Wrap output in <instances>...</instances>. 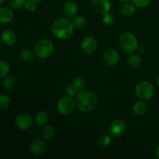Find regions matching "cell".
<instances>
[{
    "label": "cell",
    "mask_w": 159,
    "mask_h": 159,
    "mask_svg": "<svg viewBox=\"0 0 159 159\" xmlns=\"http://www.w3.org/2000/svg\"><path fill=\"white\" fill-rule=\"evenodd\" d=\"M0 52H1V46H0Z\"/></svg>",
    "instance_id": "74e56055"
},
{
    "label": "cell",
    "mask_w": 159,
    "mask_h": 159,
    "mask_svg": "<svg viewBox=\"0 0 159 159\" xmlns=\"http://www.w3.org/2000/svg\"><path fill=\"white\" fill-rule=\"evenodd\" d=\"M4 2H5V0H0V5L2 4V3Z\"/></svg>",
    "instance_id": "8d00e7d4"
},
{
    "label": "cell",
    "mask_w": 159,
    "mask_h": 159,
    "mask_svg": "<svg viewBox=\"0 0 159 159\" xmlns=\"http://www.w3.org/2000/svg\"><path fill=\"white\" fill-rule=\"evenodd\" d=\"M91 6L97 13L103 15L111 9V3L110 0H92Z\"/></svg>",
    "instance_id": "8fae6325"
},
{
    "label": "cell",
    "mask_w": 159,
    "mask_h": 159,
    "mask_svg": "<svg viewBox=\"0 0 159 159\" xmlns=\"http://www.w3.org/2000/svg\"><path fill=\"white\" fill-rule=\"evenodd\" d=\"M136 6L133 3H130L128 2H123L120 7V12L124 16H131L136 12Z\"/></svg>",
    "instance_id": "ac0fdd59"
},
{
    "label": "cell",
    "mask_w": 159,
    "mask_h": 159,
    "mask_svg": "<svg viewBox=\"0 0 159 159\" xmlns=\"http://www.w3.org/2000/svg\"><path fill=\"white\" fill-rule=\"evenodd\" d=\"M127 65L132 68H138L141 66L142 59L138 54H133L127 58Z\"/></svg>",
    "instance_id": "44dd1931"
},
{
    "label": "cell",
    "mask_w": 159,
    "mask_h": 159,
    "mask_svg": "<svg viewBox=\"0 0 159 159\" xmlns=\"http://www.w3.org/2000/svg\"><path fill=\"white\" fill-rule=\"evenodd\" d=\"M97 40L91 36L84 37L80 43L81 50L82 51V52L86 54H92L93 53H94L97 48Z\"/></svg>",
    "instance_id": "9c48e42d"
},
{
    "label": "cell",
    "mask_w": 159,
    "mask_h": 159,
    "mask_svg": "<svg viewBox=\"0 0 159 159\" xmlns=\"http://www.w3.org/2000/svg\"><path fill=\"white\" fill-rule=\"evenodd\" d=\"M54 51V45L49 39H40L34 45V54L40 59L49 57Z\"/></svg>",
    "instance_id": "3957f363"
},
{
    "label": "cell",
    "mask_w": 159,
    "mask_h": 159,
    "mask_svg": "<svg viewBox=\"0 0 159 159\" xmlns=\"http://www.w3.org/2000/svg\"><path fill=\"white\" fill-rule=\"evenodd\" d=\"M1 40L7 46H12L16 42V35L11 30H4L0 36Z\"/></svg>",
    "instance_id": "4fadbf2b"
},
{
    "label": "cell",
    "mask_w": 159,
    "mask_h": 159,
    "mask_svg": "<svg viewBox=\"0 0 159 159\" xmlns=\"http://www.w3.org/2000/svg\"><path fill=\"white\" fill-rule=\"evenodd\" d=\"M63 12L67 18H73L78 12V6L74 1L65 2L63 6Z\"/></svg>",
    "instance_id": "5bb4252c"
},
{
    "label": "cell",
    "mask_w": 159,
    "mask_h": 159,
    "mask_svg": "<svg viewBox=\"0 0 159 159\" xmlns=\"http://www.w3.org/2000/svg\"><path fill=\"white\" fill-rule=\"evenodd\" d=\"M12 103V99L10 96L6 94L0 95V109L5 110L7 109Z\"/></svg>",
    "instance_id": "d4e9b609"
},
{
    "label": "cell",
    "mask_w": 159,
    "mask_h": 159,
    "mask_svg": "<svg viewBox=\"0 0 159 159\" xmlns=\"http://www.w3.org/2000/svg\"><path fill=\"white\" fill-rule=\"evenodd\" d=\"M75 26L72 21L67 17H61L54 20L51 26V32L59 40H68L74 34Z\"/></svg>",
    "instance_id": "6da1fadb"
},
{
    "label": "cell",
    "mask_w": 159,
    "mask_h": 159,
    "mask_svg": "<svg viewBox=\"0 0 159 159\" xmlns=\"http://www.w3.org/2000/svg\"><path fill=\"white\" fill-rule=\"evenodd\" d=\"M155 87L148 81H141L136 85L134 93L140 100H149L155 95Z\"/></svg>",
    "instance_id": "5b68a950"
},
{
    "label": "cell",
    "mask_w": 159,
    "mask_h": 159,
    "mask_svg": "<svg viewBox=\"0 0 159 159\" xmlns=\"http://www.w3.org/2000/svg\"><path fill=\"white\" fill-rule=\"evenodd\" d=\"M157 85H158V86L159 87V76L158 79H157Z\"/></svg>",
    "instance_id": "d590c367"
},
{
    "label": "cell",
    "mask_w": 159,
    "mask_h": 159,
    "mask_svg": "<svg viewBox=\"0 0 159 159\" xmlns=\"http://www.w3.org/2000/svg\"><path fill=\"white\" fill-rule=\"evenodd\" d=\"M24 9L28 12H35L37 10V3L34 2L30 1V0L26 1L24 5Z\"/></svg>",
    "instance_id": "1f68e13d"
},
{
    "label": "cell",
    "mask_w": 159,
    "mask_h": 159,
    "mask_svg": "<svg viewBox=\"0 0 159 159\" xmlns=\"http://www.w3.org/2000/svg\"><path fill=\"white\" fill-rule=\"evenodd\" d=\"M15 85L16 81L12 76H6L2 81V86L6 90H10L13 89Z\"/></svg>",
    "instance_id": "484cf974"
},
{
    "label": "cell",
    "mask_w": 159,
    "mask_h": 159,
    "mask_svg": "<svg viewBox=\"0 0 159 159\" xmlns=\"http://www.w3.org/2000/svg\"><path fill=\"white\" fill-rule=\"evenodd\" d=\"M14 16L13 12L12 9L9 7H1L0 8V23L6 24L10 23Z\"/></svg>",
    "instance_id": "9a60e30c"
},
{
    "label": "cell",
    "mask_w": 159,
    "mask_h": 159,
    "mask_svg": "<svg viewBox=\"0 0 159 159\" xmlns=\"http://www.w3.org/2000/svg\"><path fill=\"white\" fill-rule=\"evenodd\" d=\"M65 93L67 96L74 98V97H76V96L78 95L79 92H78V90L76 89L75 87L74 86V85H73L72 83H71V84H68V85L65 87Z\"/></svg>",
    "instance_id": "f1b7e54d"
},
{
    "label": "cell",
    "mask_w": 159,
    "mask_h": 159,
    "mask_svg": "<svg viewBox=\"0 0 159 159\" xmlns=\"http://www.w3.org/2000/svg\"><path fill=\"white\" fill-rule=\"evenodd\" d=\"M72 23L73 24H74L75 28L79 30H82L86 26L87 20L86 19L84 16H78L75 17Z\"/></svg>",
    "instance_id": "cb8c5ba5"
},
{
    "label": "cell",
    "mask_w": 159,
    "mask_h": 159,
    "mask_svg": "<svg viewBox=\"0 0 159 159\" xmlns=\"http://www.w3.org/2000/svg\"><path fill=\"white\" fill-rule=\"evenodd\" d=\"M155 155H156L157 158L159 159V144L157 146L156 149H155Z\"/></svg>",
    "instance_id": "d6a6232c"
},
{
    "label": "cell",
    "mask_w": 159,
    "mask_h": 159,
    "mask_svg": "<svg viewBox=\"0 0 159 159\" xmlns=\"http://www.w3.org/2000/svg\"><path fill=\"white\" fill-rule=\"evenodd\" d=\"M72 84L74 85V86L75 87V89L78 90L79 93V92L84 91L86 89V81H85V79L82 76L78 75L75 77L72 81Z\"/></svg>",
    "instance_id": "7402d4cb"
},
{
    "label": "cell",
    "mask_w": 159,
    "mask_h": 159,
    "mask_svg": "<svg viewBox=\"0 0 159 159\" xmlns=\"http://www.w3.org/2000/svg\"><path fill=\"white\" fill-rule=\"evenodd\" d=\"M76 107L75 100L74 98L68 96H65L59 99L57 102V110L60 114L68 116L74 112Z\"/></svg>",
    "instance_id": "8992f818"
},
{
    "label": "cell",
    "mask_w": 159,
    "mask_h": 159,
    "mask_svg": "<svg viewBox=\"0 0 159 159\" xmlns=\"http://www.w3.org/2000/svg\"><path fill=\"white\" fill-rule=\"evenodd\" d=\"M127 130L125 122L121 119H116L111 122L109 127V132L111 137L119 138L124 136Z\"/></svg>",
    "instance_id": "52a82bcc"
},
{
    "label": "cell",
    "mask_w": 159,
    "mask_h": 159,
    "mask_svg": "<svg viewBox=\"0 0 159 159\" xmlns=\"http://www.w3.org/2000/svg\"><path fill=\"white\" fill-rule=\"evenodd\" d=\"M34 123V118L28 113H20L15 118V125L21 130H29Z\"/></svg>",
    "instance_id": "ba28073f"
},
{
    "label": "cell",
    "mask_w": 159,
    "mask_h": 159,
    "mask_svg": "<svg viewBox=\"0 0 159 159\" xmlns=\"http://www.w3.org/2000/svg\"><path fill=\"white\" fill-rule=\"evenodd\" d=\"M118 1H120V2H129L130 0H118Z\"/></svg>",
    "instance_id": "e575fe53"
},
{
    "label": "cell",
    "mask_w": 159,
    "mask_h": 159,
    "mask_svg": "<svg viewBox=\"0 0 159 159\" xmlns=\"http://www.w3.org/2000/svg\"><path fill=\"white\" fill-rule=\"evenodd\" d=\"M56 135V130L54 126L51 124L44 125L41 130V137L43 140L47 141H50L54 138Z\"/></svg>",
    "instance_id": "2e32d148"
},
{
    "label": "cell",
    "mask_w": 159,
    "mask_h": 159,
    "mask_svg": "<svg viewBox=\"0 0 159 159\" xmlns=\"http://www.w3.org/2000/svg\"><path fill=\"white\" fill-rule=\"evenodd\" d=\"M76 107L82 113H91L98 106V98L90 91L79 92L75 97Z\"/></svg>",
    "instance_id": "7a4b0ae2"
},
{
    "label": "cell",
    "mask_w": 159,
    "mask_h": 159,
    "mask_svg": "<svg viewBox=\"0 0 159 159\" xmlns=\"http://www.w3.org/2000/svg\"><path fill=\"white\" fill-rule=\"evenodd\" d=\"M112 140H111V135L110 134H101L100 136L98 138L97 140V144L100 148H107L111 144Z\"/></svg>",
    "instance_id": "603a6c76"
},
{
    "label": "cell",
    "mask_w": 159,
    "mask_h": 159,
    "mask_svg": "<svg viewBox=\"0 0 159 159\" xmlns=\"http://www.w3.org/2000/svg\"><path fill=\"white\" fill-rule=\"evenodd\" d=\"M10 71V66L6 61L0 60V78L6 77Z\"/></svg>",
    "instance_id": "4316f807"
},
{
    "label": "cell",
    "mask_w": 159,
    "mask_h": 159,
    "mask_svg": "<svg viewBox=\"0 0 159 159\" xmlns=\"http://www.w3.org/2000/svg\"><path fill=\"white\" fill-rule=\"evenodd\" d=\"M48 121H49V115L47 112L43 110L37 112L34 118V124L38 127H43L48 124Z\"/></svg>",
    "instance_id": "e0dca14e"
},
{
    "label": "cell",
    "mask_w": 159,
    "mask_h": 159,
    "mask_svg": "<svg viewBox=\"0 0 159 159\" xmlns=\"http://www.w3.org/2000/svg\"><path fill=\"white\" fill-rule=\"evenodd\" d=\"M26 0H9V6L11 9H19L22 7H24Z\"/></svg>",
    "instance_id": "f546056e"
},
{
    "label": "cell",
    "mask_w": 159,
    "mask_h": 159,
    "mask_svg": "<svg viewBox=\"0 0 159 159\" xmlns=\"http://www.w3.org/2000/svg\"><path fill=\"white\" fill-rule=\"evenodd\" d=\"M120 60V56L119 52L114 48H109L104 53L103 61L108 66H116L119 63Z\"/></svg>",
    "instance_id": "30bf717a"
},
{
    "label": "cell",
    "mask_w": 159,
    "mask_h": 159,
    "mask_svg": "<svg viewBox=\"0 0 159 159\" xmlns=\"http://www.w3.org/2000/svg\"><path fill=\"white\" fill-rule=\"evenodd\" d=\"M34 51H32L29 48H23L20 51V57L22 61L25 62L33 61L35 57Z\"/></svg>",
    "instance_id": "ffe728a7"
},
{
    "label": "cell",
    "mask_w": 159,
    "mask_h": 159,
    "mask_svg": "<svg viewBox=\"0 0 159 159\" xmlns=\"http://www.w3.org/2000/svg\"><path fill=\"white\" fill-rule=\"evenodd\" d=\"M152 0H132V3L136 6L138 9L145 8L152 2Z\"/></svg>",
    "instance_id": "4dcf8cb0"
},
{
    "label": "cell",
    "mask_w": 159,
    "mask_h": 159,
    "mask_svg": "<svg viewBox=\"0 0 159 159\" xmlns=\"http://www.w3.org/2000/svg\"><path fill=\"white\" fill-rule=\"evenodd\" d=\"M48 149V144L43 139L34 140L30 144V151L34 155H41Z\"/></svg>",
    "instance_id": "7c38bea8"
},
{
    "label": "cell",
    "mask_w": 159,
    "mask_h": 159,
    "mask_svg": "<svg viewBox=\"0 0 159 159\" xmlns=\"http://www.w3.org/2000/svg\"><path fill=\"white\" fill-rule=\"evenodd\" d=\"M30 1L34 2L35 3H38V2H40L41 1H43V0H30Z\"/></svg>",
    "instance_id": "836d02e7"
},
{
    "label": "cell",
    "mask_w": 159,
    "mask_h": 159,
    "mask_svg": "<svg viewBox=\"0 0 159 159\" xmlns=\"http://www.w3.org/2000/svg\"><path fill=\"white\" fill-rule=\"evenodd\" d=\"M132 110H133L134 113L136 114L137 116H142V115H144L147 112L148 107L144 101L140 100L134 102Z\"/></svg>",
    "instance_id": "d6986e66"
},
{
    "label": "cell",
    "mask_w": 159,
    "mask_h": 159,
    "mask_svg": "<svg viewBox=\"0 0 159 159\" xmlns=\"http://www.w3.org/2000/svg\"><path fill=\"white\" fill-rule=\"evenodd\" d=\"M102 21L105 25L110 26V25L113 24V23L115 21L114 16H113V13H111L110 12L106 14H103L102 16Z\"/></svg>",
    "instance_id": "83f0119b"
},
{
    "label": "cell",
    "mask_w": 159,
    "mask_h": 159,
    "mask_svg": "<svg viewBox=\"0 0 159 159\" xmlns=\"http://www.w3.org/2000/svg\"><path fill=\"white\" fill-rule=\"evenodd\" d=\"M119 45L124 52L131 54L137 51L138 41L136 36L130 32H126L121 34L119 39Z\"/></svg>",
    "instance_id": "277c9868"
}]
</instances>
